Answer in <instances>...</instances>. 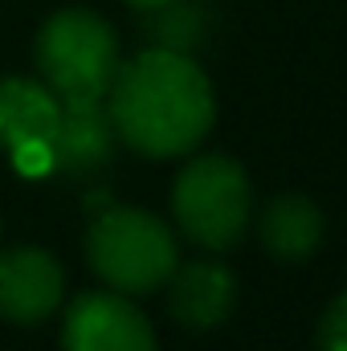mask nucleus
Masks as SVG:
<instances>
[{
	"label": "nucleus",
	"instance_id": "1a4fd4ad",
	"mask_svg": "<svg viewBox=\"0 0 347 351\" xmlns=\"http://www.w3.org/2000/svg\"><path fill=\"white\" fill-rule=\"evenodd\" d=\"M172 294H168V306L172 315L192 327V331H208L217 323L229 319L233 311V298H237V282L225 265L217 262H192L184 269H172Z\"/></svg>",
	"mask_w": 347,
	"mask_h": 351
},
{
	"label": "nucleus",
	"instance_id": "f03ea898",
	"mask_svg": "<svg viewBox=\"0 0 347 351\" xmlns=\"http://www.w3.org/2000/svg\"><path fill=\"white\" fill-rule=\"evenodd\" d=\"M37 70L62 102L106 98L119 74L115 29L90 8H62L37 33Z\"/></svg>",
	"mask_w": 347,
	"mask_h": 351
},
{
	"label": "nucleus",
	"instance_id": "f257e3e1",
	"mask_svg": "<svg viewBox=\"0 0 347 351\" xmlns=\"http://www.w3.org/2000/svg\"><path fill=\"white\" fill-rule=\"evenodd\" d=\"M106 110L119 139L152 160L192 152L217 119L213 86L192 53L156 45L119 66L106 90Z\"/></svg>",
	"mask_w": 347,
	"mask_h": 351
},
{
	"label": "nucleus",
	"instance_id": "f8f14e48",
	"mask_svg": "<svg viewBox=\"0 0 347 351\" xmlns=\"http://www.w3.org/2000/svg\"><path fill=\"white\" fill-rule=\"evenodd\" d=\"M319 351H347V294H339L323 323H319Z\"/></svg>",
	"mask_w": 347,
	"mask_h": 351
},
{
	"label": "nucleus",
	"instance_id": "7ed1b4c3",
	"mask_svg": "<svg viewBox=\"0 0 347 351\" xmlns=\"http://www.w3.org/2000/svg\"><path fill=\"white\" fill-rule=\"evenodd\" d=\"M94 274L115 294L160 290L176 269L172 229L143 208H106L94 217L86 237Z\"/></svg>",
	"mask_w": 347,
	"mask_h": 351
},
{
	"label": "nucleus",
	"instance_id": "0eeeda50",
	"mask_svg": "<svg viewBox=\"0 0 347 351\" xmlns=\"http://www.w3.org/2000/svg\"><path fill=\"white\" fill-rule=\"evenodd\" d=\"M66 274L45 250L21 245L0 254V315L12 323H41L58 311Z\"/></svg>",
	"mask_w": 347,
	"mask_h": 351
},
{
	"label": "nucleus",
	"instance_id": "9d476101",
	"mask_svg": "<svg viewBox=\"0 0 347 351\" xmlns=\"http://www.w3.org/2000/svg\"><path fill=\"white\" fill-rule=\"evenodd\" d=\"M323 241V213L307 196H278L261 213V245L278 262H302Z\"/></svg>",
	"mask_w": 347,
	"mask_h": 351
},
{
	"label": "nucleus",
	"instance_id": "9b49d317",
	"mask_svg": "<svg viewBox=\"0 0 347 351\" xmlns=\"http://www.w3.org/2000/svg\"><path fill=\"white\" fill-rule=\"evenodd\" d=\"M204 29H208V12L200 0H168L160 8H147V37L156 49L192 53L204 41Z\"/></svg>",
	"mask_w": 347,
	"mask_h": 351
},
{
	"label": "nucleus",
	"instance_id": "39448f33",
	"mask_svg": "<svg viewBox=\"0 0 347 351\" xmlns=\"http://www.w3.org/2000/svg\"><path fill=\"white\" fill-rule=\"evenodd\" d=\"M62 98L45 82L29 78H0V147L25 176L53 172L49 143L58 131Z\"/></svg>",
	"mask_w": 347,
	"mask_h": 351
},
{
	"label": "nucleus",
	"instance_id": "6e6552de",
	"mask_svg": "<svg viewBox=\"0 0 347 351\" xmlns=\"http://www.w3.org/2000/svg\"><path fill=\"white\" fill-rule=\"evenodd\" d=\"M115 123L102 98H82V102H62L58 131L49 143L53 172L62 176H94L102 172L115 156Z\"/></svg>",
	"mask_w": 347,
	"mask_h": 351
},
{
	"label": "nucleus",
	"instance_id": "ddd939ff",
	"mask_svg": "<svg viewBox=\"0 0 347 351\" xmlns=\"http://www.w3.org/2000/svg\"><path fill=\"white\" fill-rule=\"evenodd\" d=\"M131 8H139V12H147V8H160V4H168V0H127Z\"/></svg>",
	"mask_w": 347,
	"mask_h": 351
},
{
	"label": "nucleus",
	"instance_id": "20e7f679",
	"mask_svg": "<svg viewBox=\"0 0 347 351\" xmlns=\"http://www.w3.org/2000/svg\"><path fill=\"white\" fill-rule=\"evenodd\" d=\"M254 192L241 164L225 156L192 160L172 188V213L180 229L204 250H229L250 229Z\"/></svg>",
	"mask_w": 347,
	"mask_h": 351
},
{
	"label": "nucleus",
	"instance_id": "423d86ee",
	"mask_svg": "<svg viewBox=\"0 0 347 351\" xmlns=\"http://www.w3.org/2000/svg\"><path fill=\"white\" fill-rule=\"evenodd\" d=\"M66 351H156L152 323L119 294H82L66 311Z\"/></svg>",
	"mask_w": 347,
	"mask_h": 351
}]
</instances>
